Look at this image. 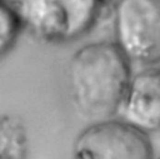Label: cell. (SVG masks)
<instances>
[{
  "instance_id": "7",
  "label": "cell",
  "mask_w": 160,
  "mask_h": 159,
  "mask_svg": "<svg viewBox=\"0 0 160 159\" xmlns=\"http://www.w3.org/2000/svg\"><path fill=\"white\" fill-rule=\"evenodd\" d=\"M25 30L24 23L16 9L6 0L0 4V51L5 56L18 41L21 31Z\"/></svg>"
},
{
  "instance_id": "8",
  "label": "cell",
  "mask_w": 160,
  "mask_h": 159,
  "mask_svg": "<svg viewBox=\"0 0 160 159\" xmlns=\"http://www.w3.org/2000/svg\"><path fill=\"white\" fill-rule=\"evenodd\" d=\"M158 159H160V156H159V158H158Z\"/></svg>"
},
{
  "instance_id": "2",
  "label": "cell",
  "mask_w": 160,
  "mask_h": 159,
  "mask_svg": "<svg viewBox=\"0 0 160 159\" xmlns=\"http://www.w3.org/2000/svg\"><path fill=\"white\" fill-rule=\"evenodd\" d=\"M25 30L46 44H64L88 34L102 18L109 0H6Z\"/></svg>"
},
{
  "instance_id": "1",
  "label": "cell",
  "mask_w": 160,
  "mask_h": 159,
  "mask_svg": "<svg viewBox=\"0 0 160 159\" xmlns=\"http://www.w3.org/2000/svg\"><path fill=\"white\" fill-rule=\"evenodd\" d=\"M131 76V61L115 41L86 44L68 64L71 104L91 123L116 118Z\"/></svg>"
},
{
  "instance_id": "5",
  "label": "cell",
  "mask_w": 160,
  "mask_h": 159,
  "mask_svg": "<svg viewBox=\"0 0 160 159\" xmlns=\"http://www.w3.org/2000/svg\"><path fill=\"white\" fill-rule=\"evenodd\" d=\"M116 118L148 135L160 133V68L132 74Z\"/></svg>"
},
{
  "instance_id": "6",
  "label": "cell",
  "mask_w": 160,
  "mask_h": 159,
  "mask_svg": "<svg viewBox=\"0 0 160 159\" xmlns=\"http://www.w3.org/2000/svg\"><path fill=\"white\" fill-rule=\"evenodd\" d=\"M26 131L21 119L4 115L0 123V159H25Z\"/></svg>"
},
{
  "instance_id": "4",
  "label": "cell",
  "mask_w": 160,
  "mask_h": 159,
  "mask_svg": "<svg viewBox=\"0 0 160 159\" xmlns=\"http://www.w3.org/2000/svg\"><path fill=\"white\" fill-rule=\"evenodd\" d=\"M74 159H154L149 135L119 118L91 123L75 139Z\"/></svg>"
},
{
  "instance_id": "3",
  "label": "cell",
  "mask_w": 160,
  "mask_h": 159,
  "mask_svg": "<svg viewBox=\"0 0 160 159\" xmlns=\"http://www.w3.org/2000/svg\"><path fill=\"white\" fill-rule=\"evenodd\" d=\"M115 43L132 63H160V0H116Z\"/></svg>"
}]
</instances>
